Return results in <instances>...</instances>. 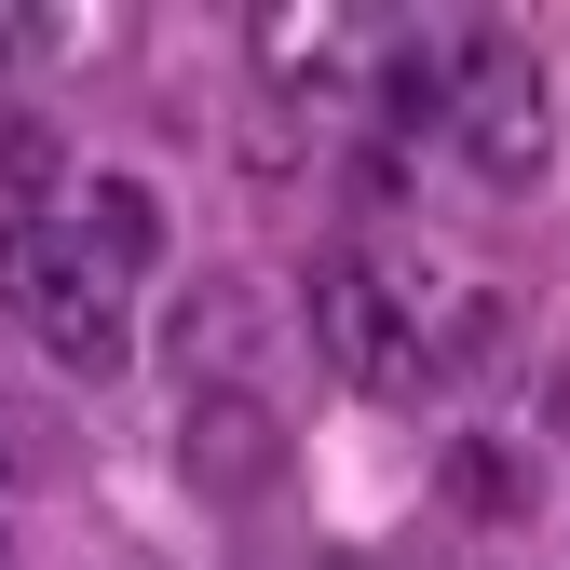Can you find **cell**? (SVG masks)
<instances>
[{"label":"cell","instance_id":"6da1fadb","mask_svg":"<svg viewBox=\"0 0 570 570\" xmlns=\"http://www.w3.org/2000/svg\"><path fill=\"white\" fill-rule=\"evenodd\" d=\"M0 313H14L68 381H122V353H136V285L68 232L55 204H41V218H28V204L0 218Z\"/></svg>","mask_w":570,"mask_h":570},{"label":"cell","instance_id":"7a4b0ae2","mask_svg":"<svg viewBox=\"0 0 570 570\" xmlns=\"http://www.w3.org/2000/svg\"><path fill=\"white\" fill-rule=\"evenodd\" d=\"M435 136L462 150V177H489V190H543V164H557V82H543V55H530L517 28H462Z\"/></svg>","mask_w":570,"mask_h":570},{"label":"cell","instance_id":"3957f363","mask_svg":"<svg viewBox=\"0 0 570 570\" xmlns=\"http://www.w3.org/2000/svg\"><path fill=\"white\" fill-rule=\"evenodd\" d=\"M313 340H326V367L353 381V394H381V407H407V394H435V367H421V313H407V285L381 272V258H313Z\"/></svg>","mask_w":570,"mask_h":570},{"label":"cell","instance_id":"277c9868","mask_svg":"<svg viewBox=\"0 0 570 570\" xmlns=\"http://www.w3.org/2000/svg\"><path fill=\"white\" fill-rule=\"evenodd\" d=\"M164 367H177V394H258L272 326H258V285L245 272H190L164 299Z\"/></svg>","mask_w":570,"mask_h":570},{"label":"cell","instance_id":"5b68a950","mask_svg":"<svg viewBox=\"0 0 570 570\" xmlns=\"http://www.w3.org/2000/svg\"><path fill=\"white\" fill-rule=\"evenodd\" d=\"M177 475L204 489V503H272V475H285V421L258 394H190L177 407Z\"/></svg>","mask_w":570,"mask_h":570},{"label":"cell","instance_id":"8992f818","mask_svg":"<svg viewBox=\"0 0 570 570\" xmlns=\"http://www.w3.org/2000/svg\"><path fill=\"white\" fill-rule=\"evenodd\" d=\"M68 232H82V245H96V258H109V272L136 285V272L164 258V190H150V177H82V204H68Z\"/></svg>","mask_w":570,"mask_h":570},{"label":"cell","instance_id":"52a82bcc","mask_svg":"<svg viewBox=\"0 0 570 570\" xmlns=\"http://www.w3.org/2000/svg\"><path fill=\"white\" fill-rule=\"evenodd\" d=\"M82 475V435L41 407V394H0V503H28V489H68Z\"/></svg>","mask_w":570,"mask_h":570},{"label":"cell","instance_id":"ba28073f","mask_svg":"<svg viewBox=\"0 0 570 570\" xmlns=\"http://www.w3.org/2000/svg\"><path fill=\"white\" fill-rule=\"evenodd\" d=\"M435 489H449V517H475V530H517V517H530L517 449H489V435H462V449L435 462Z\"/></svg>","mask_w":570,"mask_h":570},{"label":"cell","instance_id":"9c48e42d","mask_svg":"<svg viewBox=\"0 0 570 570\" xmlns=\"http://www.w3.org/2000/svg\"><path fill=\"white\" fill-rule=\"evenodd\" d=\"M503 326H517V313L489 299V285H462V299H449L435 326H421V367H435V381H475L489 353H503Z\"/></svg>","mask_w":570,"mask_h":570},{"label":"cell","instance_id":"30bf717a","mask_svg":"<svg viewBox=\"0 0 570 570\" xmlns=\"http://www.w3.org/2000/svg\"><path fill=\"white\" fill-rule=\"evenodd\" d=\"M0 177H14V190L55 177V122H28V96H0Z\"/></svg>","mask_w":570,"mask_h":570},{"label":"cell","instance_id":"8fae6325","mask_svg":"<svg viewBox=\"0 0 570 570\" xmlns=\"http://www.w3.org/2000/svg\"><path fill=\"white\" fill-rule=\"evenodd\" d=\"M28 41H55V28L41 14H0V55H28Z\"/></svg>","mask_w":570,"mask_h":570},{"label":"cell","instance_id":"7c38bea8","mask_svg":"<svg viewBox=\"0 0 570 570\" xmlns=\"http://www.w3.org/2000/svg\"><path fill=\"white\" fill-rule=\"evenodd\" d=\"M543 421H557V435H570V367H557V381H543Z\"/></svg>","mask_w":570,"mask_h":570},{"label":"cell","instance_id":"4fadbf2b","mask_svg":"<svg viewBox=\"0 0 570 570\" xmlns=\"http://www.w3.org/2000/svg\"><path fill=\"white\" fill-rule=\"evenodd\" d=\"M0 570H14V530H0Z\"/></svg>","mask_w":570,"mask_h":570},{"label":"cell","instance_id":"5bb4252c","mask_svg":"<svg viewBox=\"0 0 570 570\" xmlns=\"http://www.w3.org/2000/svg\"><path fill=\"white\" fill-rule=\"evenodd\" d=\"M326 570H367V557H326Z\"/></svg>","mask_w":570,"mask_h":570}]
</instances>
